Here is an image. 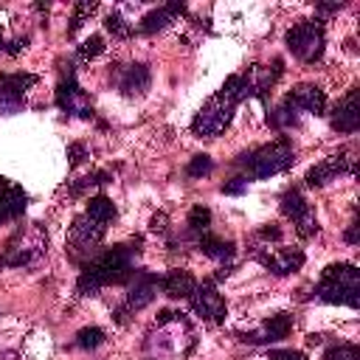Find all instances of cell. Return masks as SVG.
Wrapping results in <instances>:
<instances>
[{
    "label": "cell",
    "instance_id": "cell-1",
    "mask_svg": "<svg viewBox=\"0 0 360 360\" xmlns=\"http://www.w3.org/2000/svg\"><path fill=\"white\" fill-rule=\"evenodd\" d=\"M141 239H135L132 245H112L104 253H96L93 259L84 262L79 281H76V292L79 295H98L101 287L107 284H129V278L135 276V256Z\"/></svg>",
    "mask_w": 360,
    "mask_h": 360
},
{
    "label": "cell",
    "instance_id": "cell-2",
    "mask_svg": "<svg viewBox=\"0 0 360 360\" xmlns=\"http://www.w3.org/2000/svg\"><path fill=\"white\" fill-rule=\"evenodd\" d=\"M248 96H253L250 79L248 73H233L225 79V84L200 107V112L191 121V132L200 138H217L233 118V110L239 101H245Z\"/></svg>",
    "mask_w": 360,
    "mask_h": 360
},
{
    "label": "cell",
    "instance_id": "cell-3",
    "mask_svg": "<svg viewBox=\"0 0 360 360\" xmlns=\"http://www.w3.org/2000/svg\"><path fill=\"white\" fill-rule=\"evenodd\" d=\"M115 214H118V211H115V205H112L110 197H104V194L90 197L84 214L76 217V222L70 225V233H68V248H70V253H73L76 259H82V256H90V259H93V253H96L98 242L104 239L107 225L115 219Z\"/></svg>",
    "mask_w": 360,
    "mask_h": 360
},
{
    "label": "cell",
    "instance_id": "cell-4",
    "mask_svg": "<svg viewBox=\"0 0 360 360\" xmlns=\"http://www.w3.org/2000/svg\"><path fill=\"white\" fill-rule=\"evenodd\" d=\"M155 326H158V332L146 335V357L149 360H172V357L188 354L191 346H183V340L194 343V335H191L188 321L180 312H172V309L158 312Z\"/></svg>",
    "mask_w": 360,
    "mask_h": 360
},
{
    "label": "cell",
    "instance_id": "cell-5",
    "mask_svg": "<svg viewBox=\"0 0 360 360\" xmlns=\"http://www.w3.org/2000/svg\"><path fill=\"white\" fill-rule=\"evenodd\" d=\"M295 163V146L287 141V138H276L270 143H262L245 155L236 158V166H242V177H253V180H262V177H270V174H278L284 169H290Z\"/></svg>",
    "mask_w": 360,
    "mask_h": 360
},
{
    "label": "cell",
    "instance_id": "cell-6",
    "mask_svg": "<svg viewBox=\"0 0 360 360\" xmlns=\"http://www.w3.org/2000/svg\"><path fill=\"white\" fill-rule=\"evenodd\" d=\"M315 295L321 301H329V304L357 307L360 304V273H357V267L349 264V262L329 264L321 273V281L315 287Z\"/></svg>",
    "mask_w": 360,
    "mask_h": 360
},
{
    "label": "cell",
    "instance_id": "cell-7",
    "mask_svg": "<svg viewBox=\"0 0 360 360\" xmlns=\"http://www.w3.org/2000/svg\"><path fill=\"white\" fill-rule=\"evenodd\" d=\"M323 115L326 112V93L315 84H298L287 93V98L281 101V107L276 112H270V124L276 129L284 127H295L301 115Z\"/></svg>",
    "mask_w": 360,
    "mask_h": 360
},
{
    "label": "cell",
    "instance_id": "cell-8",
    "mask_svg": "<svg viewBox=\"0 0 360 360\" xmlns=\"http://www.w3.org/2000/svg\"><path fill=\"white\" fill-rule=\"evenodd\" d=\"M45 250H48V233H45V228L39 222H28V225H20L8 236L6 250L0 256V264H6V267H28Z\"/></svg>",
    "mask_w": 360,
    "mask_h": 360
},
{
    "label": "cell",
    "instance_id": "cell-9",
    "mask_svg": "<svg viewBox=\"0 0 360 360\" xmlns=\"http://www.w3.org/2000/svg\"><path fill=\"white\" fill-rule=\"evenodd\" d=\"M284 42H287V51L292 56H298L301 62H318L323 56V45H326L323 22L321 20H304L287 31Z\"/></svg>",
    "mask_w": 360,
    "mask_h": 360
},
{
    "label": "cell",
    "instance_id": "cell-10",
    "mask_svg": "<svg viewBox=\"0 0 360 360\" xmlns=\"http://www.w3.org/2000/svg\"><path fill=\"white\" fill-rule=\"evenodd\" d=\"M281 214H284L287 219H292L295 233H298L301 239H309V236L318 233V219H315V214L309 211V202L304 200L301 188H287V191L281 194Z\"/></svg>",
    "mask_w": 360,
    "mask_h": 360
},
{
    "label": "cell",
    "instance_id": "cell-11",
    "mask_svg": "<svg viewBox=\"0 0 360 360\" xmlns=\"http://www.w3.org/2000/svg\"><path fill=\"white\" fill-rule=\"evenodd\" d=\"M158 287H160V278H158L155 273L135 270V276L129 278V292H127V301H124V307L115 312V318L124 323L127 312H138V309H143L146 304H152V298L158 295Z\"/></svg>",
    "mask_w": 360,
    "mask_h": 360
},
{
    "label": "cell",
    "instance_id": "cell-12",
    "mask_svg": "<svg viewBox=\"0 0 360 360\" xmlns=\"http://www.w3.org/2000/svg\"><path fill=\"white\" fill-rule=\"evenodd\" d=\"M188 301H191V309L208 323H222L225 315H228V307H225L222 295L217 292V281L214 278H205L202 284H197Z\"/></svg>",
    "mask_w": 360,
    "mask_h": 360
},
{
    "label": "cell",
    "instance_id": "cell-13",
    "mask_svg": "<svg viewBox=\"0 0 360 360\" xmlns=\"http://www.w3.org/2000/svg\"><path fill=\"white\" fill-rule=\"evenodd\" d=\"M37 84L34 73H3L0 76V115H14L25 107V90Z\"/></svg>",
    "mask_w": 360,
    "mask_h": 360
},
{
    "label": "cell",
    "instance_id": "cell-14",
    "mask_svg": "<svg viewBox=\"0 0 360 360\" xmlns=\"http://www.w3.org/2000/svg\"><path fill=\"white\" fill-rule=\"evenodd\" d=\"M56 104L62 112L68 115H79V118H93V104L87 98V93L79 87L73 70H68L56 87Z\"/></svg>",
    "mask_w": 360,
    "mask_h": 360
},
{
    "label": "cell",
    "instance_id": "cell-15",
    "mask_svg": "<svg viewBox=\"0 0 360 360\" xmlns=\"http://www.w3.org/2000/svg\"><path fill=\"white\" fill-rule=\"evenodd\" d=\"M250 253L276 276H290L304 264V253L298 248H250Z\"/></svg>",
    "mask_w": 360,
    "mask_h": 360
},
{
    "label": "cell",
    "instance_id": "cell-16",
    "mask_svg": "<svg viewBox=\"0 0 360 360\" xmlns=\"http://www.w3.org/2000/svg\"><path fill=\"white\" fill-rule=\"evenodd\" d=\"M346 172H354V158H352L349 149H343L338 155H329L326 160L312 166L307 172V186H323V183H329V180H335L338 174H346Z\"/></svg>",
    "mask_w": 360,
    "mask_h": 360
},
{
    "label": "cell",
    "instance_id": "cell-17",
    "mask_svg": "<svg viewBox=\"0 0 360 360\" xmlns=\"http://www.w3.org/2000/svg\"><path fill=\"white\" fill-rule=\"evenodd\" d=\"M292 329V315L290 312H278V315H270L259 332H245L242 340L245 343H276V340H284Z\"/></svg>",
    "mask_w": 360,
    "mask_h": 360
},
{
    "label": "cell",
    "instance_id": "cell-18",
    "mask_svg": "<svg viewBox=\"0 0 360 360\" xmlns=\"http://www.w3.org/2000/svg\"><path fill=\"white\" fill-rule=\"evenodd\" d=\"M28 205V194L22 186L11 183L8 177H0V225L8 219H17Z\"/></svg>",
    "mask_w": 360,
    "mask_h": 360
},
{
    "label": "cell",
    "instance_id": "cell-19",
    "mask_svg": "<svg viewBox=\"0 0 360 360\" xmlns=\"http://www.w3.org/2000/svg\"><path fill=\"white\" fill-rule=\"evenodd\" d=\"M357 127H360L357 90H349V93H346V96L338 101V107H335V112H332V129L352 135V132H357Z\"/></svg>",
    "mask_w": 360,
    "mask_h": 360
},
{
    "label": "cell",
    "instance_id": "cell-20",
    "mask_svg": "<svg viewBox=\"0 0 360 360\" xmlns=\"http://www.w3.org/2000/svg\"><path fill=\"white\" fill-rule=\"evenodd\" d=\"M149 82H152L149 68L141 65V62L138 65H127V68H121L115 73V84H118V90L124 96H143L149 90Z\"/></svg>",
    "mask_w": 360,
    "mask_h": 360
},
{
    "label": "cell",
    "instance_id": "cell-21",
    "mask_svg": "<svg viewBox=\"0 0 360 360\" xmlns=\"http://www.w3.org/2000/svg\"><path fill=\"white\" fill-rule=\"evenodd\" d=\"M194 287H197V281H194V276L188 273V270H169L163 278H160V290L169 295V298H191V292H194Z\"/></svg>",
    "mask_w": 360,
    "mask_h": 360
},
{
    "label": "cell",
    "instance_id": "cell-22",
    "mask_svg": "<svg viewBox=\"0 0 360 360\" xmlns=\"http://www.w3.org/2000/svg\"><path fill=\"white\" fill-rule=\"evenodd\" d=\"M180 14H186V6H183V3H166V6H160V8H155V11H149V14L141 20V31H143V34L160 31V28H166L169 22H174Z\"/></svg>",
    "mask_w": 360,
    "mask_h": 360
},
{
    "label": "cell",
    "instance_id": "cell-23",
    "mask_svg": "<svg viewBox=\"0 0 360 360\" xmlns=\"http://www.w3.org/2000/svg\"><path fill=\"white\" fill-rule=\"evenodd\" d=\"M197 248L208 259H231L233 256V242H228L222 236H214L211 231H205V233L197 236Z\"/></svg>",
    "mask_w": 360,
    "mask_h": 360
},
{
    "label": "cell",
    "instance_id": "cell-24",
    "mask_svg": "<svg viewBox=\"0 0 360 360\" xmlns=\"http://www.w3.org/2000/svg\"><path fill=\"white\" fill-rule=\"evenodd\" d=\"M186 225H188V231H191L194 236H200V233L211 231V211H208L205 205H194V208L188 211Z\"/></svg>",
    "mask_w": 360,
    "mask_h": 360
},
{
    "label": "cell",
    "instance_id": "cell-25",
    "mask_svg": "<svg viewBox=\"0 0 360 360\" xmlns=\"http://www.w3.org/2000/svg\"><path fill=\"white\" fill-rule=\"evenodd\" d=\"M98 53H104V39H101L98 34L87 37V39L79 45V51H76V56H79L82 62H87V59H96Z\"/></svg>",
    "mask_w": 360,
    "mask_h": 360
},
{
    "label": "cell",
    "instance_id": "cell-26",
    "mask_svg": "<svg viewBox=\"0 0 360 360\" xmlns=\"http://www.w3.org/2000/svg\"><path fill=\"white\" fill-rule=\"evenodd\" d=\"M96 8H98V3H76L73 17H70V25H68V34H76V31L84 25V20H87Z\"/></svg>",
    "mask_w": 360,
    "mask_h": 360
},
{
    "label": "cell",
    "instance_id": "cell-27",
    "mask_svg": "<svg viewBox=\"0 0 360 360\" xmlns=\"http://www.w3.org/2000/svg\"><path fill=\"white\" fill-rule=\"evenodd\" d=\"M214 172V160L208 158V155H194L191 160H188V166H186V174L188 177H205V174H211Z\"/></svg>",
    "mask_w": 360,
    "mask_h": 360
},
{
    "label": "cell",
    "instance_id": "cell-28",
    "mask_svg": "<svg viewBox=\"0 0 360 360\" xmlns=\"http://www.w3.org/2000/svg\"><path fill=\"white\" fill-rule=\"evenodd\" d=\"M98 343H104V329H98V326H84L76 335V346H82V349H96Z\"/></svg>",
    "mask_w": 360,
    "mask_h": 360
},
{
    "label": "cell",
    "instance_id": "cell-29",
    "mask_svg": "<svg viewBox=\"0 0 360 360\" xmlns=\"http://www.w3.org/2000/svg\"><path fill=\"white\" fill-rule=\"evenodd\" d=\"M323 360H360V349L354 343H338V346L326 349Z\"/></svg>",
    "mask_w": 360,
    "mask_h": 360
},
{
    "label": "cell",
    "instance_id": "cell-30",
    "mask_svg": "<svg viewBox=\"0 0 360 360\" xmlns=\"http://www.w3.org/2000/svg\"><path fill=\"white\" fill-rule=\"evenodd\" d=\"M107 180H110V174H107V172H93V174L82 177L79 183L68 186V191H70V194H82V191H87V188H93V186H101V183H107Z\"/></svg>",
    "mask_w": 360,
    "mask_h": 360
},
{
    "label": "cell",
    "instance_id": "cell-31",
    "mask_svg": "<svg viewBox=\"0 0 360 360\" xmlns=\"http://www.w3.org/2000/svg\"><path fill=\"white\" fill-rule=\"evenodd\" d=\"M104 25H107V31H110L112 37H118V39H127V37L132 34V25H127V20H124L121 14H110V17L104 20Z\"/></svg>",
    "mask_w": 360,
    "mask_h": 360
},
{
    "label": "cell",
    "instance_id": "cell-32",
    "mask_svg": "<svg viewBox=\"0 0 360 360\" xmlns=\"http://www.w3.org/2000/svg\"><path fill=\"white\" fill-rule=\"evenodd\" d=\"M267 360H307V354L292 352V349H273V352H267Z\"/></svg>",
    "mask_w": 360,
    "mask_h": 360
},
{
    "label": "cell",
    "instance_id": "cell-33",
    "mask_svg": "<svg viewBox=\"0 0 360 360\" xmlns=\"http://www.w3.org/2000/svg\"><path fill=\"white\" fill-rule=\"evenodd\" d=\"M68 158H70V166H79V163L87 158V149H84L82 143H70V149H68Z\"/></svg>",
    "mask_w": 360,
    "mask_h": 360
},
{
    "label": "cell",
    "instance_id": "cell-34",
    "mask_svg": "<svg viewBox=\"0 0 360 360\" xmlns=\"http://www.w3.org/2000/svg\"><path fill=\"white\" fill-rule=\"evenodd\" d=\"M245 188H248V180H245V177H233V180H228V183L222 186L225 194H242Z\"/></svg>",
    "mask_w": 360,
    "mask_h": 360
},
{
    "label": "cell",
    "instance_id": "cell-35",
    "mask_svg": "<svg viewBox=\"0 0 360 360\" xmlns=\"http://www.w3.org/2000/svg\"><path fill=\"white\" fill-rule=\"evenodd\" d=\"M152 231H155V233H166V214H158V217L152 219Z\"/></svg>",
    "mask_w": 360,
    "mask_h": 360
},
{
    "label": "cell",
    "instance_id": "cell-36",
    "mask_svg": "<svg viewBox=\"0 0 360 360\" xmlns=\"http://www.w3.org/2000/svg\"><path fill=\"white\" fill-rule=\"evenodd\" d=\"M357 228H360V225H357V222H352V228L346 231V242H349V245H357Z\"/></svg>",
    "mask_w": 360,
    "mask_h": 360
},
{
    "label": "cell",
    "instance_id": "cell-37",
    "mask_svg": "<svg viewBox=\"0 0 360 360\" xmlns=\"http://www.w3.org/2000/svg\"><path fill=\"white\" fill-rule=\"evenodd\" d=\"M25 42H28L25 37H22V39H14V42H11V48H8V53H20V48H25Z\"/></svg>",
    "mask_w": 360,
    "mask_h": 360
},
{
    "label": "cell",
    "instance_id": "cell-38",
    "mask_svg": "<svg viewBox=\"0 0 360 360\" xmlns=\"http://www.w3.org/2000/svg\"><path fill=\"white\" fill-rule=\"evenodd\" d=\"M318 8H321V11H335V8H340V3H321Z\"/></svg>",
    "mask_w": 360,
    "mask_h": 360
},
{
    "label": "cell",
    "instance_id": "cell-39",
    "mask_svg": "<svg viewBox=\"0 0 360 360\" xmlns=\"http://www.w3.org/2000/svg\"><path fill=\"white\" fill-rule=\"evenodd\" d=\"M307 340H309V343H312V346H315V343H321V340H323V335H309V338H307Z\"/></svg>",
    "mask_w": 360,
    "mask_h": 360
},
{
    "label": "cell",
    "instance_id": "cell-40",
    "mask_svg": "<svg viewBox=\"0 0 360 360\" xmlns=\"http://www.w3.org/2000/svg\"><path fill=\"white\" fill-rule=\"evenodd\" d=\"M0 51H3V28H0Z\"/></svg>",
    "mask_w": 360,
    "mask_h": 360
}]
</instances>
